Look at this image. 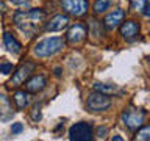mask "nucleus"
Instances as JSON below:
<instances>
[{"label":"nucleus","instance_id":"16","mask_svg":"<svg viewBox=\"0 0 150 141\" xmlns=\"http://www.w3.org/2000/svg\"><path fill=\"white\" fill-rule=\"evenodd\" d=\"M94 86V89L96 91H98V93H103V94H114V93H117V86L116 85H111V83H100V82H96L92 85Z\"/></svg>","mask_w":150,"mask_h":141},{"label":"nucleus","instance_id":"13","mask_svg":"<svg viewBox=\"0 0 150 141\" xmlns=\"http://www.w3.org/2000/svg\"><path fill=\"white\" fill-rule=\"evenodd\" d=\"M3 46L6 47V50L9 52V53H13V55H19V53H21V50H22L21 42H19L9 31L3 33Z\"/></svg>","mask_w":150,"mask_h":141},{"label":"nucleus","instance_id":"4","mask_svg":"<svg viewBox=\"0 0 150 141\" xmlns=\"http://www.w3.org/2000/svg\"><path fill=\"white\" fill-rule=\"evenodd\" d=\"M111 107V99L108 94L94 91L88 96L86 99V110L92 111V113H98V111H105Z\"/></svg>","mask_w":150,"mask_h":141},{"label":"nucleus","instance_id":"9","mask_svg":"<svg viewBox=\"0 0 150 141\" xmlns=\"http://www.w3.org/2000/svg\"><path fill=\"white\" fill-rule=\"evenodd\" d=\"M119 27H120V36L125 41H133L139 35V24L136 21H125Z\"/></svg>","mask_w":150,"mask_h":141},{"label":"nucleus","instance_id":"27","mask_svg":"<svg viewBox=\"0 0 150 141\" xmlns=\"http://www.w3.org/2000/svg\"><path fill=\"white\" fill-rule=\"evenodd\" d=\"M112 140H114V141H122V136H112Z\"/></svg>","mask_w":150,"mask_h":141},{"label":"nucleus","instance_id":"10","mask_svg":"<svg viewBox=\"0 0 150 141\" xmlns=\"http://www.w3.org/2000/svg\"><path fill=\"white\" fill-rule=\"evenodd\" d=\"M86 35H88L86 27L77 24V25L69 28L67 35H66V41L70 42V44H80V42H83L84 39H86Z\"/></svg>","mask_w":150,"mask_h":141},{"label":"nucleus","instance_id":"24","mask_svg":"<svg viewBox=\"0 0 150 141\" xmlns=\"http://www.w3.org/2000/svg\"><path fill=\"white\" fill-rule=\"evenodd\" d=\"M106 132H108V129H106V127H100V129L97 130V133H98V136H100V138H103Z\"/></svg>","mask_w":150,"mask_h":141},{"label":"nucleus","instance_id":"26","mask_svg":"<svg viewBox=\"0 0 150 141\" xmlns=\"http://www.w3.org/2000/svg\"><path fill=\"white\" fill-rule=\"evenodd\" d=\"M55 75H56V77H59V75H61V69H59V68L55 69Z\"/></svg>","mask_w":150,"mask_h":141},{"label":"nucleus","instance_id":"15","mask_svg":"<svg viewBox=\"0 0 150 141\" xmlns=\"http://www.w3.org/2000/svg\"><path fill=\"white\" fill-rule=\"evenodd\" d=\"M13 100L14 103H16V107L19 108V110H25V108L30 105V93L27 91H16L13 96Z\"/></svg>","mask_w":150,"mask_h":141},{"label":"nucleus","instance_id":"19","mask_svg":"<svg viewBox=\"0 0 150 141\" xmlns=\"http://www.w3.org/2000/svg\"><path fill=\"white\" fill-rule=\"evenodd\" d=\"M147 3H149V0H131L130 2L131 9H134V11H138V13H142V9L145 8Z\"/></svg>","mask_w":150,"mask_h":141},{"label":"nucleus","instance_id":"7","mask_svg":"<svg viewBox=\"0 0 150 141\" xmlns=\"http://www.w3.org/2000/svg\"><path fill=\"white\" fill-rule=\"evenodd\" d=\"M33 69H35V63H31V61H27V63H23L21 68H19L16 72L13 74L11 80H9V85H11V86H14V88L21 86V85L25 82V80L30 78Z\"/></svg>","mask_w":150,"mask_h":141},{"label":"nucleus","instance_id":"22","mask_svg":"<svg viewBox=\"0 0 150 141\" xmlns=\"http://www.w3.org/2000/svg\"><path fill=\"white\" fill-rule=\"evenodd\" d=\"M31 119L38 122L41 119V105H35V108H33V113H31Z\"/></svg>","mask_w":150,"mask_h":141},{"label":"nucleus","instance_id":"18","mask_svg":"<svg viewBox=\"0 0 150 141\" xmlns=\"http://www.w3.org/2000/svg\"><path fill=\"white\" fill-rule=\"evenodd\" d=\"M141 130H138L134 140H139V141H149L150 140V127L149 125H141L139 127Z\"/></svg>","mask_w":150,"mask_h":141},{"label":"nucleus","instance_id":"14","mask_svg":"<svg viewBox=\"0 0 150 141\" xmlns=\"http://www.w3.org/2000/svg\"><path fill=\"white\" fill-rule=\"evenodd\" d=\"M13 118V105L9 102L8 96L0 93V119L2 121H8Z\"/></svg>","mask_w":150,"mask_h":141},{"label":"nucleus","instance_id":"2","mask_svg":"<svg viewBox=\"0 0 150 141\" xmlns=\"http://www.w3.org/2000/svg\"><path fill=\"white\" fill-rule=\"evenodd\" d=\"M66 47V41L59 36H52V38H44L38 44L33 47V53L38 58H47V56H53L58 52H61Z\"/></svg>","mask_w":150,"mask_h":141},{"label":"nucleus","instance_id":"6","mask_svg":"<svg viewBox=\"0 0 150 141\" xmlns=\"http://www.w3.org/2000/svg\"><path fill=\"white\" fill-rule=\"evenodd\" d=\"M61 8L74 17H81L88 13V0H61Z\"/></svg>","mask_w":150,"mask_h":141},{"label":"nucleus","instance_id":"8","mask_svg":"<svg viewBox=\"0 0 150 141\" xmlns=\"http://www.w3.org/2000/svg\"><path fill=\"white\" fill-rule=\"evenodd\" d=\"M124 17H125V11H124V9H120V8L112 9V11L108 13L105 16V19H103V27H105L106 30H110V31L116 30V28L124 22Z\"/></svg>","mask_w":150,"mask_h":141},{"label":"nucleus","instance_id":"1","mask_svg":"<svg viewBox=\"0 0 150 141\" xmlns=\"http://www.w3.org/2000/svg\"><path fill=\"white\" fill-rule=\"evenodd\" d=\"M44 19H45V11L41 8H31V9H27V11L19 9L13 16V21L16 24V27L28 38H31L35 35L38 30V25Z\"/></svg>","mask_w":150,"mask_h":141},{"label":"nucleus","instance_id":"12","mask_svg":"<svg viewBox=\"0 0 150 141\" xmlns=\"http://www.w3.org/2000/svg\"><path fill=\"white\" fill-rule=\"evenodd\" d=\"M47 86V80L44 75H33L31 78L27 80V93H31V94H38L41 93L42 89Z\"/></svg>","mask_w":150,"mask_h":141},{"label":"nucleus","instance_id":"11","mask_svg":"<svg viewBox=\"0 0 150 141\" xmlns=\"http://www.w3.org/2000/svg\"><path fill=\"white\" fill-rule=\"evenodd\" d=\"M69 25V16L66 14H56L45 24V30L47 31H61Z\"/></svg>","mask_w":150,"mask_h":141},{"label":"nucleus","instance_id":"3","mask_svg":"<svg viewBox=\"0 0 150 141\" xmlns=\"http://www.w3.org/2000/svg\"><path fill=\"white\" fill-rule=\"evenodd\" d=\"M120 121L127 129L130 130H136L144 124L145 121V111L141 108H127L122 111L120 115Z\"/></svg>","mask_w":150,"mask_h":141},{"label":"nucleus","instance_id":"20","mask_svg":"<svg viewBox=\"0 0 150 141\" xmlns=\"http://www.w3.org/2000/svg\"><path fill=\"white\" fill-rule=\"evenodd\" d=\"M13 64L11 63H2L0 64V72L5 74V75H8V74H11L13 72Z\"/></svg>","mask_w":150,"mask_h":141},{"label":"nucleus","instance_id":"21","mask_svg":"<svg viewBox=\"0 0 150 141\" xmlns=\"http://www.w3.org/2000/svg\"><path fill=\"white\" fill-rule=\"evenodd\" d=\"M22 132H23L22 122H14V124L11 125V133L13 135H19V133H22Z\"/></svg>","mask_w":150,"mask_h":141},{"label":"nucleus","instance_id":"17","mask_svg":"<svg viewBox=\"0 0 150 141\" xmlns=\"http://www.w3.org/2000/svg\"><path fill=\"white\" fill-rule=\"evenodd\" d=\"M111 3H112V0H96V3H94V6H92L94 14H102V13H105L106 9H110Z\"/></svg>","mask_w":150,"mask_h":141},{"label":"nucleus","instance_id":"25","mask_svg":"<svg viewBox=\"0 0 150 141\" xmlns=\"http://www.w3.org/2000/svg\"><path fill=\"white\" fill-rule=\"evenodd\" d=\"M5 11H6V5L0 0V13H5Z\"/></svg>","mask_w":150,"mask_h":141},{"label":"nucleus","instance_id":"23","mask_svg":"<svg viewBox=\"0 0 150 141\" xmlns=\"http://www.w3.org/2000/svg\"><path fill=\"white\" fill-rule=\"evenodd\" d=\"M13 5H16V6H21V5H25V3H28L30 0H9Z\"/></svg>","mask_w":150,"mask_h":141},{"label":"nucleus","instance_id":"5","mask_svg":"<svg viewBox=\"0 0 150 141\" xmlns=\"http://www.w3.org/2000/svg\"><path fill=\"white\" fill-rule=\"evenodd\" d=\"M92 138V127L88 122H77L69 129V140L72 141H91Z\"/></svg>","mask_w":150,"mask_h":141}]
</instances>
